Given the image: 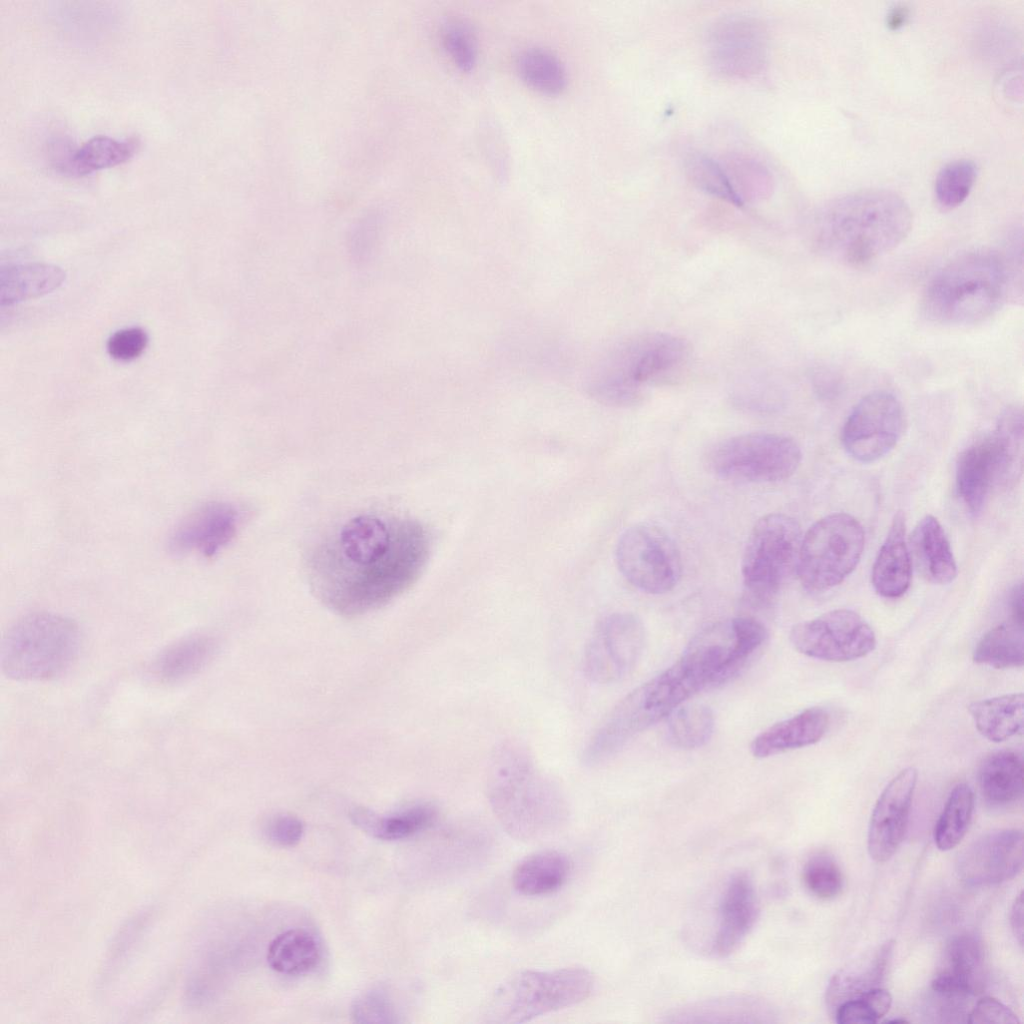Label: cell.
<instances>
[{"label": "cell", "instance_id": "6da1fadb", "mask_svg": "<svg viewBox=\"0 0 1024 1024\" xmlns=\"http://www.w3.org/2000/svg\"><path fill=\"white\" fill-rule=\"evenodd\" d=\"M430 538L416 520L366 512L326 530L307 551L306 574L331 611L358 616L405 592L420 576Z\"/></svg>", "mask_w": 1024, "mask_h": 1024}, {"label": "cell", "instance_id": "7a4b0ae2", "mask_svg": "<svg viewBox=\"0 0 1024 1024\" xmlns=\"http://www.w3.org/2000/svg\"><path fill=\"white\" fill-rule=\"evenodd\" d=\"M490 807L513 838L538 841L559 832L568 821L566 798L517 740L496 746L486 772Z\"/></svg>", "mask_w": 1024, "mask_h": 1024}, {"label": "cell", "instance_id": "3957f363", "mask_svg": "<svg viewBox=\"0 0 1024 1024\" xmlns=\"http://www.w3.org/2000/svg\"><path fill=\"white\" fill-rule=\"evenodd\" d=\"M912 212L895 192L866 189L839 196L816 220L817 247L841 263L865 265L896 248L912 228Z\"/></svg>", "mask_w": 1024, "mask_h": 1024}, {"label": "cell", "instance_id": "277c9868", "mask_svg": "<svg viewBox=\"0 0 1024 1024\" xmlns=\"http://www.w3.org/2000/svg\"><path fill=\"white\" fill-rule=\"evenodd\" d=\"M1007 260L992 250L961 254L941 268L923 295V311L934 322L970 325L989 318L1004 304L1012 285Z\"/></svg>", "mask_w": 1024, "mask_h": 1024}, {"label": "cell", "instance_id": "5b68a950", "mask_svg": "<svg viewBox=\"0 0 1024 1024\" xmlns=\"http://www.w3.org/2000/svg\"><path fill=\"white\" fill-rule=\"evenodd\" d=\"M681 337L662 332L642 334L613 348L593 369L587 383L596 401L629 407L642 401L649 386L675 380L690 359Z\"/></svg>", "mask_w": 1024, "mask_h": 1024}, {"label": "cell", "instance_id": "8992f818", "mask_svg": "<svg viewBox=\"0 0 1024 1024\" xmlns=\"http://www.w3.org/2000/svg\"><path fill=\"white\" fill-rule=\"evenodd\" d=\"M706 688L704 678L680 658L613 707L586 743L582 762L590 767L607 762L638 734L670 716Z\"/></svg>", "mask_w": 1024, "mask_h": 1024}, {"label": "cell", "instance_id": "52a82bcc", "mask_svg": "<svg viewBox=\"0 0 1024 1024\" xmlns=\"http://www.w3.org/2000/svg\"><path fill=\"white\" fill-rule=\"evenodd\" d=\"M80 647L78 626L64 616L39 612L12 625L1 642L2 671L16 680H49L63 674Z\"/></svg>", "mask_w": 1024, "mask_h": 1024}, {"label": "cell", "instance_id": "ba28073f", "mask_svg": "<svg viewBox=\"0 0 1024 1024\" xmlns=\"http://www.w3.org/2000/svg\"><path fill=\"white\" fill-rule=\"evenodd\" d=\"M593 988L594 977L583 967L521 971L492 993L482 1017L496 1024L528 1022L581 1003Z\"/></svg>", "mask_w": 1024, "mask_h": 1024}, {"label": "cell", "instance_id": "9c48e42d", "mask_svg": "<svg viewBox=\"0 0 1024 1024\" xmlns=\"http://www.w3.org/2000/svg\"><path fill=\"white\" fill-rule=\"evenodd\" d=\"M802 536L798 522L783 513H769L754 524L741 562L744 589L752 604H771L796 574Z\"/></svg>", "mask_w": 1024, "mask_h": 1024}, {"label": "cell", "instance_id": "30bf717a", "mask_svg": "<svg viewBox=\"0 0 1024 1024\" xmlns=\"http://www.w3.org/2000/svg\"><path fill=\"white\" fill-rule=\"evenodd\" d=\"M865 534L857 519L833 513L816 521L802 536L797 576L812 593L839 585L855 569L863 553Z\"/></svg>", "mask_w": 1024, "mask_h": 1024}, {"label": "cell", "instance_id": "8fae6325", "mask_svg": "<svg viewBox=\"0 0 1024 1024\" xmlns=\"http://www.w3.org/2000/svg\"><path fill=\"white\" fill-rule=\"evenodd\" d=\"M801 459V449L791 437L751 432L715 444L706 456V464L711 473L724 480L773 483L792 476Z\"/></svg>", "mask_w": 1024, "mask_h": 1024}, {"label": "cell", "instance_id": "7c38bea8", "mask_svg": "<svg viewBox=\"0 0 1024 1024\" xmlns=\"http://www.w3.org/2000/svg\"><path fill=\"white\" fill-rule=\"evenodd\" d=\"M767 638L766 627L754 617L720 620L702 628L681 658L704 677L708 688L715 687L738 675Z\"/></svg>", "mask_w": 1024, "mask_h": 1024}, {"label": "cell", "instance_id": "4fadbf2b", "mask_svg": "<svg viewBox=\"0 0 1024 1024\" xmlns=\"http://www.w3.org/2000/svg\"><path fill=\"white\" fill-rule=\"evenodd\" d=\"M615 557L623 577L648 594L667 593L681 578L682 558L676 543L653 523L626 529L617 542Z\"/></svg>", "mask_w": 1024, "mask_h": 1024}, {"label": "cell", "instance_id": "5bb4252c", "mask_svg": "<svg viewBox=\"0 0 1024 1024\" xmlns=\"http://www.w3.org/2000/svg\"><path fill=\"white\" fill-rule=\"evenodd\" d=\"M789 638L801 654L830 662L862 658L876 646L871 626L848 609H835L798 623L792 627Z\"/></svg>", "mask_w": 1024, "mask_h": 1024}, {"label": "cell", "instance_id": "9a60e30c", "mask_svg": "<svg viewBox=\"0 0 1024 1024\" xmlns=\"http://www.w3.org/2000/svg\"><path fill=\"white\" fill-rule=\"evenodd\" d=\"M645 645V629L634 614L618 612L596 625L586 645L583 668L597 684L615 683L627 676L638 662Z\"/></svg>", "mask_w": 1024, "mask_h": 1024}, {"label": "cell", "instance_id": "2e32d148", "mask_svg": "<svg viewBox=\"0 0 1024 1024\" xmlns=\"http://www.w3.org/2000/svg\"><path fill=\"white\" fill-rule=\"evenodd\" d=\"M904 426V410L898 398L886 391L871 392L855 405L847 417L842 443L855 460L874 462L895 447Z\"/></svg>", "mask_w": 1024, "mask_h": 1024}, {"label": "cell", "instance_id": "e0dca14e", "mask_svg": "<svg viewBox=\"0 0 1024 1024\" xmlns=\"http://www.w3.org/2000/svg\"><path fill=\"white\" fill-rule=\"evenodd\" d=\"M707 55L718 73L729 77H750L766 62L767 38L763 26L748 16H728L708 32Z\"/></svg>", "mask_w": 1024, "mask_h": 1024}, {"label": "cell", "instance_id": "ac0fdd59", "mask_svg": "<svg viewBox=\"0 0 1024 1024\" xmlns=\"http://www.w3.org/2000/svg\"><path fill=\"white\" fill-rule=\"evenodd\" d=\"M1023 868V833L1000 829L975 839L959 854L957 874L971 886L999 884L1014 878Z\"/></svg>", "mask_w": 1024, "mask_h": 1024}, {"label": "cell", "instance_id": "d6986e66", "mask_svg": "<svg viewBox=\"0 0 1024 1024\" xmlns=\"http://www.w3.org/2000/svg\"><path fill=\"white\" fill-rule=\"evenodd\" d=\"M918 771L914 767L901 770L886 785L871 814L867 847L870 857L878 863L888 861L903 841Z\"/></svg>", "mask_w": 1024, "mask_h": 1024}, {"label": "cell", "instance_id": "ffe728a7", "mask_svg": "<svg viewBox=\"0 0 1024 1024\" xmlns=\"http://www.w3.org/2000/svg\"><path fill=\"white\" fill-rule=\"evenodd\" d=\"M1014 483L1009 460L995 431L970 445L958 458L957 490L973 513L983 508L994 487Z\"/></svg>", "mask_w": 1024, "mask_h": 1024}, {"label": "cell", "instance_id": "44dd1931", "mask_svg": "<svg viewBox=\"0 0 1024 1024\" xmlns=\"http://www.w3.org/2000/svg\"><path fill=\"white\" fill-rule=\"evenodd\" d=\"M239 522V512L232 504L206 503L177 525L170 535L169 549L176 554L197 553L211 558L232 541Z\"/></svg>", "mask_w": 1024, "mask_h": 1024}, {"label": "cell", "instance_id": "7402d4cb", "mask_svg": "<svg viewBox=\"0 0 1024 1024\" xmlns=\"http://www.w3.org/2000/svg\"><path fill=\"white\" fill-rule=\"evenodd\" d=\"M758 915L759 903L753 880L745 872L734 874L720 895L712 954L727 957L735 952L753 929Z\"/></svg>", "mask_w": 1024, "mask_h": 1024}, {"label": "cell", "instance_id": "603a6c76", "mask_svg": "<svg viewBox=\"0 0 1024 1024\" xmlns=\"http://www.w3.org/2000/svg\"><path fill=\"white\" fill-rule=\"evenodd\" d=\"M984 948L972 934L954 936L947 943L941 969L931 987L946 998H964L981 990L984 980Z\"/></svg>", "mask_w": 1024, "mask_h": 1024}, {"label": "cell", "instance_id": "cb8c5ba5", "mask_svg": "<svg viewBox=\"0 0 1024 1024\" xmlns=\"http://www.w3.org/2000/svg\"><path fill=\"white\" fill-rule=\"evenodd\" d=\"M905 533V518L899 512L894 516L872 567L871 582L875 591L882 597L898 598L910 586L912 557Z\"/></svg>", "mask_w": 1024, "mask_h": 1024}, {"label": "cell", "instance_id": "d4e9b609", "mask_svg": "<svg viewBox=\"0 0 1024 1024\" xmlns=\"http://www.w3.org/2000/svg\"><path fill=\"white\" fill-rule=\"evenodd\" d=\"M828 725L829 715L824 709L808 708L761 732L751 743V753L756 758H767L812 745L824 736Z\"/></svg>", "mask_w": 1024, "mask_h": 1024}, {"label": "cell", "instance_id": "484cf974", "mask_svg": "<svg viewBox=\"0 0 1024 1024\" xmlns=\"http://www.w3.org/2000/svg\"><path fill=\"white\" fill-rule=\"evenodd\" d=\"M910 554L922 575L934 584H948L957 576V564L940 522L926 515L910 536Z\"/></svg>", "mask_w": 1024, "mask_h": 1024}, {"label": "cell", "instance_id": "4316f807", "mask_svg": "<svg viewBox=\"0 0 1024 1024\" xmlns=\"http://www.w3.org/2000/svg\"><path fill=\"white\" fill-rule=\"evenodd\" d=\"M572 864L566 854L545 850L524 858L514 869V889L525 896H543L558 891L567 882Z\"/></svg>", "mask_w": 1024, "mask_h": 1024}, {"label": "cell", "instance_id": "83f0119b", "mask_svg": "<svg viewBox=\"0 0 1024 1024\" xmlns=\"http://www.w3.org/2000/svg\"><path fill=\"white\" fill-rule=\"evenodd\" d=\"M437 816V808L430 803L415 804L386 816L363 808L351 812L352 821L364 832L374 838L391 841L408 838L429 828Z\"/></svg>", "mask_w": 1024, "mask_h": 1024}, {"label": "cell", "instance_id": "f1b7e54d", "mask_svg": "<svg viewBox=\"0 0 1024 1024\" xmlns=\"http://www.w3.org/2000/svg\"><path fill=\"white\" fill-rule=\"evenodd\" d=\"M65 280V272L58 266L29 263L2 269L0 274V302L2 306L37 298L57 289Z\"/></svg>", "mask_w": 1024, "mask_h": 1024}, {"label": "cell", "instance_id": "f546056e", "mask_svg": "<svg viewBox=\"0 0 1024 1024\" xmlns=\"http://www.w3.org/2000/svg\"><path fill=\"white\" fill-rule=\"evenodd\" d=\"M216 640L208 635H193L167 647L155 660L153 671L163 682L184 680L203 669L214 657Z\"/></svg>", "mask_w": 1024, "mask_h": 1024}, {"label": "cell", "instance_id": "4dcf8cb0", "mask_svg": "<svg viewBox=\"0 0 1024 1024\" xmlns=\"http://www.w3.org/2000/svg\"><path fill=\"white\" fill-rule=\"evenodd\" d=\"M976 729L993 742L1005 741L1023 730V694L1013 693L969 704Z\"/></svg>", "mask_w": 1024, "mask_h": 1024}, {"label": "cell", "instance_id": "1f68e13d", "mask_svg": "<svg viewBox=\"0 0 1024 1024\" xmlns=\"http://www.w3.org/2000/svg\"><path fill=\"white\" fill-rule=\"evenodd\" d=\"M138 146L139 142L134 138L120 141L108 136H96L67 154L57 167L69 175L90 174L125 163L134 156Z\"/></svg>", "mask_w": 1024, "mask_h": 1024}, {"label": "cell", "instance_id": "d6a6232c", "mask_svg": "<svg viewBox=\"0 0 1024 1024\" xmlns=\"http://www.w3.org/2000/svg\"><path fill=\"white\" fill-rule=\"evenodd\" d=\"M1023 762L1015 752L999 751L981 764L978 778L983 796L995 805L1019 800L1023 794Z\"/></svg>", "mask_w": 1024, "mask_h": 1024}, {"label": "cell", "instance_id": "836d02e7", "mask_svg": "<svg viewBox=\"0 0 1024 1024\" xmlns=\"http://www.w3.org/2000/svg\"><path fill=\"white\" fill-rule=\"evenodd\" d=\"M321 956L320 944L310 932L294 928L278 934L267 950L269 966L276 972L298 975L313 969Z\"/></svg>", "mask_w": 1024, "mask_h": 1024}, {"label": "cell", "instance_id": "e575fe53", "mask_svg": "<svg viewBox=\"0 0 1024 1024\" xmlns=\"http://www.w3.org/2000/svg\"><path fill=\"white\" fill-rule=\"evenodd\" d=\"M773 1011L762 1001L750 997H730L715 1000H708L684 1008L674 1014L673 1021L677 1022H725V1017L730 1022H767Z\"/></svg>", "mask_w": 1024, "mask_h": 1024}, {"label": "cell", "instance_id": "d590c367", "mask_svg": "<svg viewBox=\"0 0 1024 1024\" xmlns=\"http://www.w3.org/2000/svg\"><path fill=\"white\" fill-rule=\"evenodd\" d=\"M1023 625L1014 621L990 629L977 643L973 660L997 669L1021 667L1024 660Z\"/></svg>", "mask_w": 1024, "mask_h": 1024}, {"label": "cell", "instance_id": "8d00e7d4", "mask_svg": "<svg viewBox=\"0 0 1024 1024\" xmlns=\"http://www.w3.org/2000/svg\"><path fill=\"white\" fill-rule=\"evenodd\" d=\"M520 78L534 90L546 95H558L567 85V73L560 59L544 48L530 47L516 59Z\"/></svg>", "mask_w": 1024, "mask_h": 1024}, {"label": "cell", "instance_id": "74e56055", "mask_svg": "<svg viewBox=\"0 0 1024 1024\" xmlns=\"http://www.w3.org/2000/svg\"><path fill=\"white\" fill-rule=\"evenodd\" d=\"M974 810V794L966 783L951 790L934 828V841L941 851L955 848L964 838Z\"/></svg>", "mask_w": 1024, "mask_h": 1024}, {"label": "cell", "instance_id": "f35d334b", "mask_svg": "<svg viewBox=\"0 0 1024 1024\" xmlns=\"http://www.w3.org/2000/svg\"><path fill=\"white\" fill-rule=\"evenodd\" d=\"M714 726L710 707L703 704L681 705L669 716L667 740L679 749H696L710 740Z\"/></svg>", "mask_w": 1024, "mask_h": 1024}, {"label": "cell", "instance_id": "ab89813d", "mask_svg": "<svg viewBox=\"0 0 1024 1024\" xmlns=\"http://www.w3.org/2000/svg\"><path fill=\"white\" fill-rule=\"evenodd\" d=\"M893 946V941H887L882 945L874 956L873 963L871 962L865 971L860 970L856 974L839 973L835 975L827 991L829 1007L833 1010L840 999L846 997L843 1000L845 1001L855 998L872 988L879 987L878 985L884 977L887 963L891 957Z\"/></svg>", "mask_w": 1024, "mask_h": 1024}, {"label": "cell", "instance_id": "60d3db41", "mask_svg": "<svg viewBox=\"0 0 1024 1024\" xmlns=\"http://www.w3.org/2000/svg\"><path fill=\"white\" fill-rule=\"evenodd\" d=\"M976 177L977 167L969 159H957L944 165L934 185L938 205L945 210L961 205L973 188Z\"/></svg>", "mask_w": 1024, "mask_h": 1024}, {"label": "cell", "instance_id": "b9f144b4", "mask_svg": "<svg viewBox=\"0 0 1024 1024\" xmlns=\"http://www.w3.org/2000/svg\"><path fill=\"white\" fill-rule=\"evenodd\" d=\"M687 170L692 181L703 191L742 207L744 199L722 166L713 158L702 153H692L687 158Z\"/></svg>", "mask_w": 1024, "mask_h": 1024}, {"label": "cell", "instance_id": "7bdbcfd3", "mask_svg": "<svg viewBox=\"0 0 1024 1024\" xmlns=\"http://www.w3.org/2000/svg\"><path fill=\"white\" fill-rule=\"evenodd\" d=\"M803 881L809 892L822 900L835 898L843 888L840 867L825 852H817L808 858L803 868Z\"/></svg>", "mask_w": 1024, "mask_h": 1024}, {"label": "cell", "instance_id": "ee69618b", "mask_svg": "<svg viewBox=\"0 0 1024 1024\" xmlns=\"http://www.w3.org/2000/svg\"><path fill=\"white\" fill-rule=\"evenodd\" d=\"M442 43L453 63L463 72L473 70L477 62V43L471 27L462 20H451L442 31Z\"/></svg>", "mask_w": 1024, "mask_h": 1024}, {"label": "cell", "instance_id": "f6af8a7d", "mask_svg": "<svg viewBox=\"0 0 1024 1024\" xmlns=\"http://www.w3.org/2000/svg\"><path fill=\"white\" fill-rule=\"evenodd\" d=\"M351 1015L357 1023H395L396 1009L386 990L371 989L361 994L353 1003Z\"/></svg>", "mask_w": 1024, "mask_h": 1024}, {"label": "cell", "instance_id": "bcb514c9", "mask_svg": "<svg viewBox=\"0 0 1024 1024\" xmlns=\"http://www.w3.org/2000/svg\"><path fill=\"white\" fill-rule=\"evenodd\" d=\"M148 344V336L140 327L115 332L107 342L109 355L118 361H131L139 357Z\"/></svg>", "mask_w": 1024, "mask_h": 1024}, {"label": "cell", "instance_id": "7dc6e473", "mask_svg": "<svg viewBox=\"0 0 1024 1024\" xmlns=\"http://www.w3.org/2000/svg\"><path fill=\"white\" fill-rule=\"evenodd\" d=\"M970 1024H1019L1017 1015L1005 1004L992 997L980 999L967 1017Z\"/></svg>", "mask_w": 1024, "mask_h": 1024}, {"label": "cell", "instance_id": "c3c4849f", "mask_svg": "<svg viewBox=\"0 0 1024 1024\" xmlns=\"http://www.w3.org/2000/svg\"><path fill=\"white\" fill-rule=\"evenodd\" d=\"M267 838L275 845L290 847L296 845L303 835L302 822L291 815H278L266 827Z\"/></svg>", "mask_w": 1024, "mask_h": 1024}, {"label": "cell", "instance_id": "681fc988", "mask_svg": "<svg viewBox=\"0 0 1024 1024\" xmlns=\"http://www.w3.org/2000/svg\"><path fill=\"white\" fill-rule=\"evenodd\" d=\"M833 1014L839 1024H875L879 1021L863 995L841 1002L834 1008Z\"/></svg>", "mask_w": 1024, "mask_h": 1024}, {"label": "cell", "instance_id": "f907efd6", "mask_svg": "<svg viewBox=\"0 0 1024 1024\" xmlns=\"http://www.w3.org/2000/svg\"><path fill=\"white\" fill-rule=\"evenodd\" d=\"M1010 924L1019 945L1023 946V896L1016 897L1010 912Z\"/></svg>", "mask_w": 1024, "mask_h": 1024}, {"label": "cell", "instance_id": "816d5d0a", "mask_svg": "<svg viewBox=\"0 0 1024 1024\" xmlns=\"http://www.w3.org/2000/svg\"><path fill=\"white\" fill-rule=\"evenodd\" d=\"M1012 621L1023 625V588L1022 584L1016 585L1011 593Z\"/></svg>", "mask_w": 1024, "mask_h": 1024}, {"label": "cell", "instance_id": "f5cc1de1", "mask_svg": "<svg viewBox=\"0 0 1024 1024\" xmlns=\"http://www.w3.org/2000/svg\"><path fill=\"white\" fill-rule=\"evenodd\" d=\"M909 15L908 8L902 5L894 7L887 16V25L892 30L902 27Z\"/></svg>", "mask_w": 1024, "mask_h": 1024}, {"label": "cell", "instance_id": "db71d44e", "mask_svg": "<svg viewBox=\"0 0 1024 1024\" xmlns=\"http://www.w3.org/2000/svg\"><path fill=\"white\" fill-rule=\"evenodd\" d=\"M906 1022L907 1021L905 1019H894V1020H888L887 1021V1023H906Z\"/></svg>", "mask_w": 1024, "mask_h": 1024}]
</instances>
